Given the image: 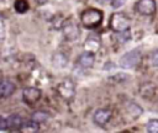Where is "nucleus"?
Wrapping results in <instances>:
<instances>
[{
  "instance_id": "1",
  "label": "nucleus",
  "mask_w": 158,
  "mask_h": 133,
  "mask_svg": "<svg viewBox=\"0 0 158 133\" xmlns=\"http://www.w3.org/2000/svg\"><path fill=\"white\" fill-rule=\"evenodd\" d=\"M102 21V11L98 9H86L80 15V22L85 28H95Z\"/></svg>"
},
{
  "instance_id": "2",
  "label": "nucleus",
  "mask_w": 158,
  "mask_h": 133,
  "mask_svg": "<svg viewBox=\"0 0 158 133\" xmlns=\"http://www.w3.org/2000/svg\"><path fill=\"white\" fill-rule=\"evenodd\" d=\"M109 26L114 32L121 33V32H125V31L130 30L131 20L123 12H114L110 17Z\"/></svg>"
},
{
  "instance_id": "3",
  "label": "nucleus",
  "mask_w": 158,
  "mask_h": 133,
  "mask_svg": "<svg viewBox=\"0 0 158 133\" xmlns=\"http://www.w3.org/2000/svg\"><path fill=\"white\" fill-rule=\"evenodd\" d=\"M57 92L58 95L67 102L72 101L75 95V84L70 79H64L57 85Z\"/></svg>"
},
{
  "instance_id": "4",
  "label": "nucleus",
  "mask_w": 158,
  "mask_h": 133,
  "mask_svg": "<svg viewBox=\"0 0 158 133\" xmlns=\"http://www.w3.org/2000/svg\"><path fill=\"white\" fill-rule=\"evenodd\" d=\"M60 28H62V33H63V36L67 41H75L79 37V33H80L79 26L72 18L65 20L64 22H62Z\"/></svg>"
},
{
  "instance_id": "5",
  "label": "nucleus",
  "mask_w": 158,
  "mask_h": 133,
  "mask_svg": "<svg viewBox=\"0 0 158 133\" xmlns=\"http://www.w3.org/2000/svg\"><path fill=\"white\" fill-rule=\"evenodd\" d=\"M141 62V50L139 49H133L127 52L125 55L121 57L120 59V66L122 68H133L138 65Z\"/></svg>"
},
{
  "instance_id": "6",
  "label": "nucleus",
  "mask_w": 158,
  "mask_h": 133,
  "mask_svg": "<svg viewBox=\"0 0 158 133\" xmlns=\"http://www.w3.org/2000/svg\"><path fill=\"white\" fill-rule=\"evenodd\" d=\"M41 90L35 86H27L22 90V101L28 106L37 103L41 99Z\"/></svg>"
},
{
  "instance_id": "7",
  "label": "nucleus",
  "mask_w": 158,
  "mask_h": 133,
  "mask_svg": "<svg viewBox=\"0 0 158 133\" xmlns=\"http://www.w3.org/2000/svg\"><path fill=\"white\" fill-rule=\"evenodd\" d=\"M156 0H138L135 4V9L138 14L144 16H151L156 12Z\"/></svg>"
},
{
  "instance_id": "8",
  "label": "nucleus",
  "mask_w": 158,
  "mask_h": 133,
  "mask_svg": "<svg viewBox=\"0 0 158 133\" xmlns=\"http://www.w3.org/2000/svg\"><path fill=\"white\" fill-rule=\"evenodd\" d=\"M111 116H112V112L107 108H99L94 112V116H93V121L95 124L98 126H105L110 119H111Z\"/></svg>"
},
{
  "instance_id": "9",
  "label": "nucleus",
  "mask_w": 158,
  "mask_h": 133,
  "mask_svg": "<svg viewBox=\"0 0 158 133\" xmlns=\"http://www.w3.org/2000/svg\"><path fill=\"white\" fill-rule=\"evenodd\" d=\"M94 62H95V57H94V53H90V52H84L83 54L79 55V58L77 59V65L79 68H83V69H89L94 65Z\"/></svg>"
},
{
  "instance_id": "10",
  "label": "nucleus",
  "mask_w": 158,
  "mask_h": 133,
  "mask_svg": "<svg viewBox=\"0 0 158 133\" xmlns=\"http://www.w3.org/2000/svg\"><path fill=\"white\" fill-rule=\"evenodd\" d=\"M6 121L9 131H21V128L25 124V121L20 115H11L6 118Z\"/></svg>"
},
{
  "instance_id": "11",
  "label": "nucleus",
  "mask_w": 158,
  "mask_h": 133,
  "mask_svg": "<svg viewBox=\"0 0 158 133\" xmlns=\"http://www.w3.org/2000/svg\"><path fill=\"white\" fill-rule=\"evenodd\" d=\"M100 47H101V42H100V39L98 38V37H89V38H86L85 39V42H84V50L85 52H90V53H98L99 52V49H100Z\"/></svg>"
},
{
  "instance_id": "12",
  "label": "nucleus",
  "mask_w": 158,
  "mask_h": 133,
  "mask_svg": "<svg viewBox=\"0 0 158 133\" xmlns=\"http://www.w3.org/2000/svg\"><path fill=\"white\" fill-rule=\"evenodd\" d=\"M52 64H53L54 68L63 69L68 64V57L63 52H56L52 57Z\"/></svg>"
},
{
  "instance_id": "13",
  "label": "nucleus",
  "mask_w": 158,
  "mask_h": 133,
  "mask_svg": "<svg viewBox=\"0 0 158 133\" xmlns=\"http://www.w3.org/2000/svg\"><path fill=\"white\" fill-rule=\"evenodd\" d=\"M0 90H1L2 97H9L15 91V84L7 79H2L0 80Z\"/></svg>"
},
{
  "instance_id": "14",
  "label": "nucleus",
  "mask_w": 158,
  "mask_h": 133,
  "mask_svg": "<svg viewBox=\"0 0 158 133\" xmlns=\"http://www.w3.org/2000/svg\"><path fill=\"white\" fill-rule=\"evenodd\" d=\"M48 117H49V113L46 112V111H35L31 116V119L33 122L41 124V123H44L48 119Z\"/></svg>"
},
{
  "instance_id": "15",
  "label": "nucleus",
  "mask_w": 158,
  "mask_h": 133,
  "mask_svg": "<svg viewBox=\"0 0 158 133\" xmlns=\"http://www.w3.org/2000/svg\"><path fill=\"white\" fill-rule=\"evenodd\" d=\"M38 129H40V124L36 123V122H33L32 119L30 122H25L23 127L21 128L22 132H37Z\"/></svg>"
},
{
  "instance_id": "16",
  "label": "nucleus",
  "mask_w": 158,
  "mask_h": 133,
  "mask_svg": "<svg viewBox=\"0 0 158 133\" xmlns=\"http://www.w3.org/2000/svg\"><path fill=\"white\" fill-rule=\"evenodd\" d=\"M14 6H15V10L17 12H20V14H23V12H26L28 10V2H27V0H16Z\"/></svg>"
},
{
  "instance_id": "17",
  "label": "nucleus",
  "mask_w": 158,
  "mask_h": 133,
  "mask_svg": "<svg viewBox=\"0 0 158 133\" xmlns=\"http://www.w3.org/2000/svg\"><path fill=\"white\" fill-rule=\"evenodd\" d=\"M147 132L149 133H158V119H151L147 123Z\"/></svg>"
},
{
  "instance_id": "18",
  "label": "nucleus",
  "mask_w": 158,
  "mask_h": 133,
  "mask_svg": "<svg viewBox=\"0 0 158 133\" xmlns=\"http://www.w3.org/2000/svg\"><path fill=\"white\" fill-rule=\"evenodd\" d=\"M151 63L152 65L154 66H158V49H154L152 53H151Z\"/></svg>"
},
{
  "instance_id": "19",
  "label": "nucleus",
  "mask_w": 158,
  "mask_h": 133,
  "mask_svg": "<svg viewBox=\"0 0 158 133\" xmlns=\"http://www.w3.org/2000/svg\"><path fill=\"white\" fill-rule=\"evenodd\" d=\"M125 2H126V0H110V4H111V6H112L114 9L121 7Z\"/></svg>"
},
{
  "instance_id": "20",
  "label": "nucleus",
  "mask_w": 158,
  "mask_h": 133,
  "mask_svg": "<svg viewBox=\"0 0 158 133\" xmlns=\"http://www.w3.org/2000/svg\"><path fill=\"white\" fill-rule=\"evenodd\" d=\"M0 131H7V121L4 117H0Z\"/></svg>"
},
{
  "instance_id": "21",
  "label": "nucleus",
  "mask_w": 158,
  "mask_h": 133,
  "mask_svg": "<svg viewBox=\"0 0 158 133\" xmlns=\"http://www.w3.org/2000/svg\"><path fill=\"white\" fill-rule=\"evenodd\" d=\"M96 2H99V4H106V2H109L110 0H95Z\"/></svg>"
},
{
  "instance_id": "22",
  "label": "nucleus",
  "mask_w": 158,
  "mask_h": 133,
  "mask_svg": "<svg viewBox=\"0 0 158 133\" xmlns=\"http://www.w3.org/2000/svg\"><path fill=\"white\" fill-rule=\"evenodd\" d=\"M37 1V4H40V5H42V4H46L48 0H36Z\"/></svg>"
},
{
  "instance_id": "23",
  "label": "nucleus",
  "mask_w": 158,
  "mask_h": 133,
  "mask_svg": "<svg viewBox=\"0 0 158 133\" xmlns=\"http://www.w3.org/2000/svg\"><path fill=\"white\" fill-rule=\"evenodd\" d=\"M0 97H2V94H1V90H0Z\"/></svg>"
}]
</instances>
